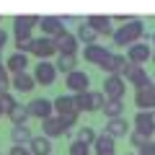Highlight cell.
I'll return each mask as SVG.
<instances>
[{"label":"cell","mask_w":155,"mask_h":155,"mask_svg":"<svg viewBox=\"0 0 155 155\" xmlns=\"http://www.w3.org/2000/svg\"><path fill=\"white\" fill-rule=\"evenodd\" d=\"M142 36H145V23L140 18H132V21L122 23L119 28H114L111 41H114V47H129L134 41H142Z\"/></svg>","instance_id":"cell-1"},{"label":"cell","mask_w":155,"mask_h":155,"mask_svg":"<svg viewBox=\"0 0 155 155\" xmlns=\"http://www.w3.org/2000/svg\"><path fill=\"white\" fill-rule=\"evenodd\" d=\"M31 75H34V80H36V85H52L57 80V67H54V62H49V60H39L36 65L31 67Z\"/></svg>","instance_id":"cell-2"},{"label":"cell","mask_w":155,"mask_h":155,"mask_svg":"<svg viewBox=\"0 0 155 155\" xmlns=\"http://www.w3.org/2000/svg\"><path fill=\"white\" fill-rule=\"evenodd\" d=\"M101 93L106 96V101H122L124 98V91H127V80L122 75H106L104 85H101Z\"/></svg>","instance_id":"cell-3"},{"label":"cell","mask_w":155,"mask_h":155,"mask_svg":"<svg viewBox=\"0 0 155 155\" xmlns=\"http://www.w3.org/2000/svg\"><path fill=\"white\" fill-rule=\"evenodd\" d=\"M150 54H153V47H150L147 41H134V44L127 47L124 60H127L129 65H145V62L150 60Z\"/></svg>","instance_id":"cell-4"},{"label":"cell","mask_w":155,"mask_h":155,"mask_svg":"<svg viewBox=\"0 0 155 155\" xmlns=\"http://www.w3.org/2000/svg\"><path fill=\"white\" fill-rule=\"evenodd\" d=\"M65 88L70 91V93H83V91L91 88V75L83 70H72L65 75Z\"/></svg>","instance_id":"cell-5"},{"label":"cell","mask_w":155,"mask_h":155,"mask_svg":"<svg viewBox=\"0 0 155 155\" xmlns=\"http://www.w3.org/2000/svg\"><path fill=\"white\" fill-rule=\"evenodd\" d=\"M83 57H85V62H91V65L104 67L106 60L111 57V49H109V47H104V44H85L83 47Z\"/></svg>","instance_id":"cell-6"},{"label":"cell","mask_w":155,"mask_h":155,"mask_svg":"<svg viewBox=\"0 0 155 155\" xmlns=\"http://www.w3.org/2000/svg\"><path fill=\"white\" fill-rule=\"evenodd\" d=\"M134 106L140 111H153L155 109V85H153V80L134 91Z\"/></svg>","instance_id":"cell-7"},{"label":"cell","mask_w":155,"mask_h":155,"mask_svg":"<svg viewBox=\"0 0 155 155\" xmlns=\"http://www.w3.org/2000/svg\"><path fill=\"white\" fill-rule=\"evenodd\" d=\"M31 54H34V57H39V60H52V57H57L54 39H49V36H39V39H34V44H31Z\"/></svg>","instance_id":"cell-8"},{"label":"cell","mask_w":155,"mask_h":155,"mask_svg":"<svg viewBox=\"0 0 155 155\" xmlns=\"http://www.w3.org/2000/svg\"><path fill=\"white\" fill-rule=\"evenodd\" d=\"M122 78H124V80H129V85H132L134 91L150 83V75H147V70H145L142 65H127V70L122 72Z\"/></svg>","instance_id":"cell-9"},{"label":"cell","mask_w":155,"mask_h":155,"mask_svg":"<svg viewBox=\"0 0 155 155\" xmlns=\"http://www.w3.org/2000/svg\"><path fill=\"white\" fill-rule=\"evenodd\" d=\"M36 26L41 28L44 36H49V39H57L62 31H67L60 16H39V23H36Z\"/></svg>","instance_id":"cell-10"},{"label":"cell","mask_w":155,"mask_h":155,"mask_svg":"<svg viewBox=\"0 0 155 155\" xmlns=\"http://www.w3.org/2000/svg\"><path fill=\"white\" fill-rule=\"evenodd\" d=\"M36 23H39V16H16L13 18V34H16V39H28Z\"/></svg>","instance_id":"cell-11"},{"label":"cell","mask_w":155,"mask_h":155,"mask_svg":"<svg viewBox=\"0 0 155 155\" xmlns=\"http://www.w3.org/2000/svg\"><path fill=\"white\" fill-rule=\"evenodd\" d=\"M26 109H28V116H34V119H39V122L54 114V109H52V101H49V98H31V101L26 104Z\"/></svg>","instance_id":"cell-12"},{"label":"cell","mask_w":155,"mask_h":155,"mask_svg":"<svg viewBox=\"0 0 155 155\" xmlns=\"http://www.w3.org/2000/svg\"><path fill=\"white\" fill-rule=\"evenodd\" d=\"M85 23H88L91 28H93L98 36H111L114 34V23H111L109 16H101V13H93V16L85 18Z\"/></svg>","instance_id":"cell-13"},{"label":"cell","mask_w":155,"mask_h":155,"mask_svg":"<svg viewBox=\"0 0 155 155\" xmlns=\"http://www.w3.org/2000/svg\"><path fill=\"white\" fill-rule=\"evenodd\" d=\"M54 47H57V54H78V47H80V41L75 39V34L62 31L60 36L54 39Z\"/></svg>","instance_id":"cell-14"},{"label":"cell","mask_w":155,"mask_h":155,"mask_svg":"<svg viewBox=\"0 0 155 155\" xmlns=\"http://www.w3.org/2000/svg\"><path fill=\"white\" fill-rule=\"evenodd\" d=\"M11 88L18 91V93H31V91H36V80H34L31 72H16V75H11Z\"/></svg>","instance_id":"cell-15"},{"label":"cell","mask_w":155,"mask_h":155,"mask_svg":"<svg viewBox=\"0 0 155 155\" xmlns=\"http://www.w3.org/2000/svg\"><path fill=\"white\" fill-rule=\"evenodd\" d=\"M41 134H44V137H49V140L62 137V134H65V127H62V122H60V116H57V114L41 119Z\"/></svg>","instance_id":"cell-16"},{"label":"cell","mask_w":155,"mask_h":155,"mask_svg":"<svg viewBox=\"0 0 155 155\" xmlns=\"http://www.w3.org/2000/svg\"><path fill=\"white\" fill-rule=\"evenodd\" d=\"M28 65V54H23V52H13L11 57L5 60V70L11 72V75H16V72H26Z\"/></svg>","instance_id":"cell-17"},{"label":"cell","mask_w":155,"mask_h":155,"mask_svg":"<svg viewBox=\"0 0 155 155\" xmlns=\"http://www.w3.org/2000/svg\"><path fill=\"white\" fill-rule=\"evenodd\" d=\"M28 153L31 155H52V140L44 134H34L28 142Z\"/></svg>","instance_id":"cell-18"},{"label":"cell","mask_w":155,"mask_h":155,"mask_svg":"<svg viewBox=\"0 0 155 155\" xmlns=\"http://www.w3.org/2000/svg\"><path fill=\"white\" fill-rule=\"evenodd\" d=\"M93 153L96 155H114V137H109V134H96V140H93Z\"/></svg>","instance_id":"cell-19"},{"label":"cell","mask_w":155,"mask_h":155,"mask_svg":"<svg viewBox=\"0 0 155 155\" xmlns=\"http://www.w3.org/2000/svg\"><path fill=\"white\" fill-rule=\"evenodd\" d=\"M106 134H109V137H114V140L127 137V134H129V124L124 122L122 116H119V119H109V122H106Z\"/></svg>","instance_id":"cell-20"},{"label":"cell","mask_w":155,"mask_h":155,"mask_svg":"<svg viewBox=\"0 0 155 155\" xmlns=\"http://www.w3.org/2000/svg\"><path fill=\"white\" fill-rule=\"evenodd\" d=\"M134 132L147 134V137H153V134H155V127H153V122H150L147 111H137V114H134Z\"/></svg>","instance_id":"cell-21"},{"label":"cell","mask_w":155,"mask_h":155,"mask_svg":"<svg viewBox=\"0 0 155 155\" xmlns=\"http://www.w3.org/2000/svg\"><path fill=\"white\" fill-rule=\"evenodd\" d=\"M31 129H28V124H13V129H11V140H13V145H28L31 142Z\"/></svg>","instance_id":"cell-22"},{"label":"cell","mask_w":155,"mask_h":155,"mask_svg":"<svg viewBox=\"0 0 155 155\" xmlns=\"http://www.w3.org/2000/svg\"><path fill=\"white\" fill-rule=\"evenodd\" d=\"M52 109H54L57 116H65V114H70V111H75V106H72V96H67V93L57 96V98L52 101Z\"/></svg>","instance_id":"cell-23"},{"label":"cell","mask_w":155,"mask_h":155,"mask_svg":"<svg viewBox=\"0 0 155 155\" xmlns=\"http://www.w3.org/2000/svg\"><path fill=\"white\" fill-rule=\"evenodd\" d=\"M54 67H57V72H72V70H78V57L75 54H57V60H54Z\"/></svg>","instance_id":"cell-24"},{"label":"cell","mask_w":155,"mask_h":155,"mask_svg":"<svg viewBox=\"0 0 155 155\" xmlns=\"http://www.w3.org/2000/svg\"><path fill=\"white\" fill-rule=\"evenodd\" d=\"M75 39H78V41H80V44L85 47V44H96L98 34H96V31H93V28H91L85 21H80V26H78V34H75Z\"/></svg>","instance_id":"cell-25"},{"label":"cell","mask_w":155,"mask_h":155,"mask_svg":"<svg viewBox=\"0 0 155 155\" xmlns=\"http://www.w3.org/2000/svg\"><path fill=\"white\" fill-rule=\"evenodd\" d=\"M8 119H11L13 124H28V109H26V104H16L11 111H8Z\"/></svg>","instance_id":"cell-26"},{"label":"cell","mask_w":155,"mask_h":155,"mask_svg":"<svg viewBox=\"0 0 155 155\" xmlns=\"http://www.w3.org/2000/svg\"><path fill=\"white\" fill-rule=\"evenodd\" d=\"M72 106H75L78 114H80V111H93V109H91V91H83V93H72Z\"/></svg>","instance_id":"cell-27"},{"label":"cell","mask_w":155,"mask_h":155,"mask_svg":"<svg viewBox=\"0 0 155 155\" xmlns=\"http://www.w3.org/2000/svg\"><path fill=\"white\" fill-rule=\"evenodd\" d=\"M101 111H104L106 119H119V116L124 114V104H122V101H106Z\"/></svg>","instance_id":"cell-28"},{"label":"cell","mask_w":155,"mask_h":155,"mask_svg":"<svg viewBox=\"0 0 155 155\" xmlns=\"http://www.w3.org/2000/svg\"><path fill=\"white\" fill-rule=\"evenodd\" d=\"M75 140L91 147V145H93V140H96V129H91V127H80V129H78V137H75Z\"/></svg>","instance_id":"cell-29"},{"label":"cell","mask_w":155,"mask_h":155,"mask_svg":"<svg viewBox=\"0 0 155 155\" xmlns=\"http://www.w3.org/2000/svg\"><path fill=\"white\" fill-rule=\"evenodd\" d=\"M67 155H91V147L83 142H78V140H72L70 147H67Z\"/></svg>","instance_id":"cell-30"},{"label":"cell","mask_w":155,"mask_h":155,"mask_svg":"<svg viewBox=\"0 0 155 155\" xmlns=\"http://www.w3.org/2000/svg\"><path fill=\"white\" fill-rule=\"evenodd\" d=\"M11 91V72L5 70V65H0V96Z\"/></svg>","instance_id":"cell-31"},{"label":"cell","mask_w":155,"mask_h":155,"mask_svg":"<svg viewBox=\"0 0 155 155\" xmlns=\"http://www.w3.org/2000/svg\"><path fill=\"white\" fill-rule=\"evenodd\" d=\"M106 104V96L101 93V91H91V109L93 111H101Z\"/></svg>","instance_id":"cell-32"},{"label":"cell","mask_w":155,"mask_h":155,"mask_svg":"<svg viewBox=\"0 0 155 155\" xmlns=\"http://www.w3.org/2000/svg\"><path fill=\"white\" fill-rule=\"evenodd\" d=\"M16 104H18V101H16V96H13L11 91L0 96V106H3V114H8V111H11L13 106H16Z\"/></svg>","instance_id":"cell-33"},{"label":"cell","mask_w":155,"mask_h":155,"mask_svg":"<svg viewBox=\"0 0 155 155\" xmlns=\"http://www.w3.org/2000/svg\"><path fill=\"white\" fill-rule=\"evenodd\" d=\"M150 140H153V137H147V134H140V132H134V129H132V132H129V142H132L134 145V147H142V145H147L150 142Z\"/></svg>","instance_id":"cell-34"},{"label":"cell","mask_w":155,"mask_h":155,"mask_svg":"<svg viewBox=\"0 0 155 155\" xmlns=\"http://www.w3.org/2000/svg\"><path fill=\"white\" fill-rule=\"evenodd\" d=\"M31 44H34V39H16V52H23V54H31Z\"/></svg>","instance_id":"cell-35"},{"label":"cell","mask_w":155,"mask_h":155,"mask_svg":"<svg viewBox=\"0 0 155 155\" xmlns=\"http://www.w3.org/2000/svg\"><path fill=\"white\" fill-rule=\"evenodd\" d=\"M8 155H31V153H28L26 145H13V147L8 150Z\"/></svg>","instance_id":"cell-36"},{"label":"cell","mask_w":155,"mask_h":155,"mask_svg":"<svg viewBox=\"0 0 155 155\" xmlns=\"http://www.w3.org/2000/svg\"><path fill=\"white\" fill-rule=\"evenodd\" d=\"M137 155H155V145H153V140H150L147 145H142V147L137 150Z\"/></svg>","instance_id":"cell-37"},{"label":"cell","mask_w":155,"mask_h":155,"mask_svg":"<svg viewBox=\"0 0 155 155\" xmlns=\"http://www.w3.org/2000/svg\"><path fill=\"white\" fill-rule=\"evenodd\" d=\"M111 18V23H127V21H132V16H109Z\"/></svg>","instance_id":"cell-38"},{"label":"cell","mask_w":155,"mask_h":155,"mask_svg":"<svg viewBox=\"0 0 155 155\" xmlns=\"http://www.w3.org/2000/svg\"><path fill=\"white\" fill-rule=\"evenodd\" d=\"M5 44H8V31H5V28H0V49H3Z\"/></svg>","instance_id":"cell-39"},{"label":"cell","mask_w":155,"mask_h":155,"mask_svg":"<svg viewBox=\"0 0 155 155\" xmlns=\"http://www.w3.org/2000/svg\"><path fill=\"white\" fill-rule=\"evenodd\" d=\"M147 116H150V122H153V127H155V109H153V111H147Z\"/></svg>","instance_id":"cell-40"},{"label":"cell","mask_w":155,"mask_h":155,"mask_svg":"<svg viewBox=\"0 0 155 155\" xmlns=\"http://www.w3.org/2000/svg\"><path fill=\"white\" fill-rule=\"evenodd\" d=\"M150 60H153V62H155V49H153V54H150Z\"/></svg>","instance_id":"cell-41"},{"label":"cell","mask_w":155,"mask_h":155,"mask_svg":"<svg viewBox=\"0 0 155 155\" xmlns=\"http://www.w3.org/2000/svg\"><path fill=\"white\" fill-rule=\"evenodd\" d=\"M0 65H3V49H0Z\"/></svg>","instance_id":"cell-42"},{"label":"cell","mask_w":155,"mask_h":155,"mask_svg":"<svg viewBox=\"0 0 155 155\" xmlns=\"http://www.w3.org/2000/svg\"><path fill=\"white\" fill-rule=\"evenodd\" d=\"M153 85H155V72H153Z\"/></svg>","instance_id":"cell-43"},{"label":"cell","mask_w":155,"mask_h":155,"mask_svg":"<svg viewBox=\"0 0 155 155\" xmlns=\"http://www.w3.org/2000/svg\"><path fill=\"white\" fill-rule=\"evenodd\" d=\"M153 44H155V31H153Z\"/></svg>","instance_id":"cell-44"},{"label":"cell","mask_w":155,"mask_h":155,"mask_svg":"<svg viewBox=\"0 0 155 155\" xmlns=\"http://www.w3.org/2000/svg\"><path fill=\"white\" fill-rule=\"evenodd\" d=\"M0 116H3V106H0Z\"/></svg>","instance_id":"cell-45"},{"label":"cell","mask_w":155,"mask_h":155,"mask_svg":"<svg viewBox=\"0 0 155 155\" xmlns=\"http://www.w3.org/2000/svg\"><path fill=\"white\" fill-rule=\"evenodd\" d=\"M127 155H137V153H127Z\"/></svg>","instance_id":"cell-46"},{"label":"cell","mask_w":155,"mask_h":155,"mask_svg":"<svg viewBox=\"0 0 155 155\" xmlns=\"http://www.w3.org/2000/svg\"><path fill=\"white\" fill-rule=\"evenodd\" d=\"M0 23H3V16H0Z\"/></svg>","instance_id":"cell-47"},{"label":"cell","mask_w":155,"mask_h":155,"mask_svg":"<svg viewBox=\"0 0 155 155\" xmlns=\"http://www.w3.org/2000/svg\"><path fill=\"white\" fill-rule=\"evenodd\" d=\"M153 145H155V137H153Z\"/></svg>","instance_id":"cell-48"},{"label":"cell","mask_w":155,"mask_h":155,"mask_svg":"<svg viewBox=\"0 0 155 155\" xmlns=\"http://www.w3.org/2000/svg\"><path fill=\"white\" fill-rule=\"evenodd\" d=\"M0 155H3V153H0Z\"/></svg>","instance_id":"cell-49"},{"label":"cell","mask_w":155,"mask_h":155,"mask_svg":"<svg viewBox=\"0 0 155 155\" xmlns=\"http://www.w3.org/2000/svg\"><path fill=\"white\" fill-rule=\"evenodd\" d=\"M114 155H116V153H114Z\"/></svg>","instance_id":"cell-50"}]
</instances>
